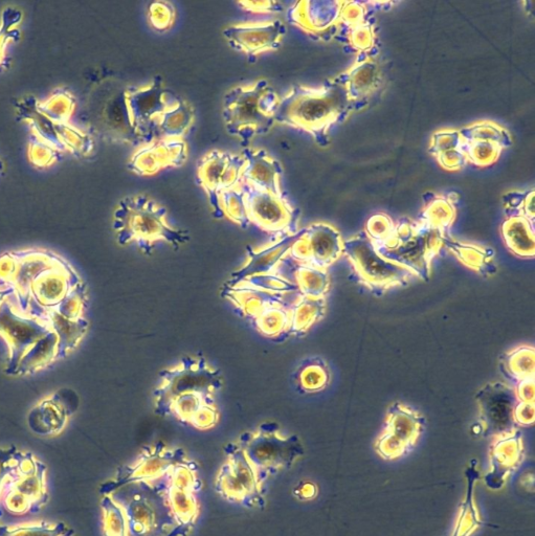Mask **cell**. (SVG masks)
Wrapping results in <instances>:
<instances>
[{"instance_id":"9f6ffc18","label":"cell","mask_w":535,"mask_h":536,"mask_svg":"<svg viewBox=\"0 0 535 536\" xmlns=\"http://www.w3.org/2000/svg\"><path fill=\"white\" fill-rule=\"evenodd\" d=\"M0 170H2V163H0Z\"/></svg>"},{"instance_id":"f5cc1de1","label":"cell","mask_w":535,"mask_h":536,"mask_svg":"<svg viewBox=\"0 0 535 536\" xmlns=\"http://www.w3.org/2000/svg\"><path fill=\"white\" fill-rule=\"evenodd\" d=\"M514 421L516 426L528 428L533 426L535 421V406L529 402L518 401L514 410Z\"/></svg>"},{"instance_id":"52a82bcc","label":"cell","mask_w":535,"mask_h":536,"mask_svg":"<svg viewBox=\"0 0 535 536\" xmlns=\"http://www.w3.org/2000/svg\"><path fill=\"white\" fill-rule=\"evenodd\" d=\"M266 487L278 474L292 468L305 452L299 437L284 436L277 423H262L257 430L233 442Z\"/></svg>"},{"instance_id":"2e32d148","label":"cell","mask_w":535,"mask_h":536,"mask_svg":"<svg viewBox=\"0 0 535 536\" xmlns=\"http://www.w3.org/2000/svg\"><path fill=\"white\" fill-rule=\"evenodd\" d=\"M186 452L180 448L159 442L146 446L133 463L124 466L114 480L102 487V491L128 483H143L151 487L163 486L170 468Z\"/></svg>"},{"instance_id":"74e56055","label":"cell","mask_w":535,"mask_h":536,"mask_svg":"<svg viewBox=\"0 0 535 536\" xmlns=\"http://www.w3.org/2000/svg\"><path fill=\"white\" fill-rule=\"evenodd\" d=\"M296 285L302 296L312 299H325L330 287L327 270L314 266L298 264L295 271Z\"/></svg>"},{"instance_id":"9c48e42d","label":"cell","mask_w":535,"mask_h":536,"mask_svg":"<svg viewBox=\"0 0 535 536\" xmlns=\"http://www.w3.org/2000/svg\"><path fill=\"white\" fill-rule=\"evenodd\" d=\"M44 473L31 454L0 451V510L24 515L43 505Z\"/></svg>"},{"instance_id":"8fae6325","label":"cell","mask_w":535,"mask_h":536,"mask_svg":"<svg viewBox=\"0 0 535 536\" xmlns=\"http://www.w3.org/2000/svg\"><path fill=\"white\" fill-rule=\"evenodd\" d=\"M202 488L197 463L185 453L170 468L163 485V491L173 520V530L169 536H189L199 515L200 505L197 494Z\"/></svg>"},{"instance_id":"7dc6e473","label":"cell","mask_w":535,"mask_h":536,"mask_svg":"<svg viewBox=\"0 0 535 536\" xmlns=\"http://www.w3.org/2000/svg\"><path fill=\"white\" fill-rule=\"evenodd\" d=\"M395 229L393 219L384 213H378L369 218L365 234L378 247L388 241Z\"/></svg>"},{"instance_id":"8992f818","label":"cell","mask_w":535,"mask_h":536,"mask_svg":"<svg viewBox=\"0 0 535 536\" xmlns=\"http://www.w3.org/2000/svg\"><path fill=\"white\" fill-rule=\"evenodd\" d=\"M280 100L266 80L231 89L222 109L230 136L239 139L243 147H249L256 137L265 136L276 124Z\"/></svg>"},{"instance_id":"681fc988","label":"cell","mask_w":535,"mask_h":536,"mask_svg":"<svg viewBox=\"0 0 535 536\" xmlns=\"http://www.w3.org/2000/svg\"><path fill=\"white\" fill-rule=\"evenodd\" d=\"M176 18L174 6L168 2H155L148 8V20L151 27L159 32L172 28Z\"/></svg>"},{"instance_id":"ac0fdd59","label":"cell","mask_w":535,"mask_h":536,"mask_svg":"<svg viewBox=\"0 0 535 536\" xmlns=\"http://www.w3.org/2000/svg\"><path fill=\"white\" fill-rule=\"evenodd\" d=\"M244 165L242 155L221 150L210 151L199 162L197 182L207 193L215 218L219 219L218 195L239 184Z\"/></svg>"},{"instance_id":"e0dca14e","label":"cell","mask_w":535,"mask_h":536,"mask_svg":"<svg viewBox=\"0 0 535 536\" xmlns=\"http://www.w3.org/2000/svg\"><path fill=\"white\" fill-rule=\"evenodd\" d=\"M344 240L340 232L319 222L303 229L288 256L298 264L327 270L343 256Z\"/></svg>"},{"instance_id":"60d3db41","label":"cell","mask_w":535,"mask_h":536,"mask_svg":"<svg viewBox=\"0 0 535 536\" xmlns=\"http://www.w3.org/2000/svg\"><path fill=\"white\" fill-rule=\"evenodd\" d=\"M291 304L267 309L254 320L257 330L266 338L277 339L291 329Z\"/></svg>"},{"instance_id":"f546056e","label":"cell","mask_w":535,"mask_h":536,"mask_svg":"<svg viewBox=\"0 0 535 536\" xmlns=\"http://www.w3.org/2000/svg\"><path fill=\"white\" fill-rule=\"evenodd\" d=\"M443 248L449 250L463 265L483 277L497 273L495 252L474 243L460 242L449 235L444 237Z\"/></svg>"},{"instance_id":"c3c4849f","label":"cell","mask_w":535,"mask_h":536,"mask_svg":"<svg viewBox=\"0 0 535 536\" xmlns=\"http://www.w3.org/2000/svg\"><path fill=\"white\" fill-rule=\"evenodd\" d=\"M241 283L269 290V292L273 293L291 294L299 292L296 283L286 280L279 274L253 276Z\"/></svg>"},{"instance_id":"f1b7e54d","label":"cell","mask_w":535,"mask_h":536,"mask_svg":"<svg viewBox=\"0 0 535 536\" xmlns=\"http://www.w3.org/2000/svg\"><path fill=\"white\" fill-rule=\"evenodd\" d=\"M465 480V496L460 505L451 536H472L484 525L475 500L476 483L480 480L475 460L466 468Z\"/></svg>"},{"instance_id":"44dd1931","label":"cell","mask_w":535,"mask_h":536,"mask_svg":"<svg viewBox=\"0 0 535 536\" xmlns=\"http://www.w3.org/2000/svg\"><path fill=\"white\" fill-rule=\"evenodd\" d=\"M468 164L484 168L494 165L503 150L512 146L511 134L492 121H481L459 130Z\"/></svg>"},{"instance_id":"e575fe53","label":"cell","mask_w":535,"mask_h":536,"mask_svg":"<svg viewBox=\"0 0 535 536\" xmlns=\"http://www.w3.org/2000/svg\"><path fill=\"white\" fill-rule=\"evenodd\" d=\"M326 312V299H312L298 296L291 305V329L289 333L301 335L320 322Z\"/></svg>"},{"instance_id":"d6a6232c","label":"cell","mask_w":535,"mask_h":536,"mask_svg":"<svg viewBox=\"0 0 535 536\" xmlns=\"http://www.w3.org/2000/svg\"><path fill=\"white\" fill-rule=\"evenodd\" d=\"M457 195L451 193L448 195H425V209H423L419 220L432 229H435L445 235L453 226L456 219V200Z\"/></svg>"},{"instance_id":"7402d4cb","label":"cell","mask_w":535,"mask_h":536,"mask_svg":"<svg viewBox=\"0 0 535 536\" xmlns=\"http://www.w3.org/2000/svg\"><path fill=\"white\" fill-rule=\"evenodd\" d=\"M344 4L329 0H305L288 9L287 20L311 38L329 41L339 34Z\"/></svg>"},{"instance_id":"4fadbf2b","label":"cell","mask_w":535,"mask_h":536,"mask_svg":"<svg viewBox=\"0 0 535 536\" xmlns=\"http://www.w3.org/2000/svg\"><path fill=\"white\" fill-rule=\"evenodd\" d=\"M237 188L242 192L245 209L251 225L266 234L279 239L299 232V210L295 209L285 196H278L239 182Z\"/></svg>"},{"instance_id":"d6986e66","label":"cell","mask_w":535,"mask_h":536,"mask_svg":"<svg viewBox=\"0 0 535 536\" xmlns=\"http://www.w3.org/2000/svg\"><path fill=\"white\" fill-rule=\"evenodd\" d=\"M476 400L481 432L485 437L517 429L514 410L519 400L514 388L501 382L489 383L478 392Z\"/></svg>"},{"instance_id":"ab89813d","label":"cell","mask_w":535,"mask_h":536,"mask_svg":"<svg viewBox=\"0 0 535 536\" xmlns=\"http://www.w3.org/2000/svg\"><path fill=\"white\" fill-rule=\"evenodd\" d=\"M36 106L39 113L53 123L66 124L74 114L76 100L68 89L58 88L47 100H37Z\"/></svg>"},{"instance_id":"ee69618b","label":"cell","mask_w":535,"mask_h":536,"mask_svg":"<svg viewBox=\"0 0 535 536\" xmlns=\"http://www.w3.org/2000/svg\"><path fill=\"white\" fill-rule=\"evenodd\" d=\"M506 217H525L534 221V190L512 191L503 196Z\"/></svg>"},{"instance_id":"3957f363","label":"cell","mask_w":535,"mask_h":536,"mask_svg":"<svg viewBox=\"0 0 535 536\" xmlns=\"http://www.w3.org/2000/svg\"><path fill=\"white\" fill-rule=\"evenodd\" d=\"M104 536H169L174 524L163 487L128 483L102 491Z\"/></svg>"},{"instance_id":"bcb514c9","label":"cell","mask_w":535,"mask_h":536,"mask_svg":"<svg viewBox=\"0 0 535 536\" xmlns=\"http://www.w3.org/2000/svg\"><path fill=\"white\" fill-rule=\"evenodd\" d=\"M62 153L56 145L31 134L28 158L36 168H49L54 165Z\"/></svg>"},{"instance_id":"277c9868","label":"cell","mask_w":535,"mask_h":536,"mask_svg":"<svg viewBox=\"0 0 535 536\" xmlns=\"http://www.w3.org/2000/svg\"><path fill=\"white\" fill-rule=\"evenodd\" d=\"M353 109L345 86L333 78L320 87L294 86L279 103L276 123L309 134L318 145L330 144V130L347 120Z\"/></svg>"},{"instance_id":"8d00e7d4","label":"cell","mask_w":535,"mask_h":536,"mask_svg":"<svg viewBox=\"0 0 535 536\" xmlns=\"http://www.w3.org/2000/svg\"><path fill=\"white\" fill-rule=\"evenodd\" d=\"M501 368L510 381L519 383L534 377L535 351L532 346H520L502 356Z\"/></svg>"},{"instance_id":"5b68a950","label":"cell","mask_w":535,"mask_h":536,"mask_svg":"<svg viewBox=\"0 0 535 536\" xmlns=\"http://www.w3.org/2000/svg\"><path fill=\"white\" fill-rule=\"evenodd\" d=\"M113 227L120 245L136 242L146 256L152 255L156 242L165 241L178 250L190 240L188 232L169 226L166 208L144 195L120 201Z\"/></svg>"},{"instance_id":"db71d44e","label":"cell","mask_w":535,"mask_h":536,"mask_svg":"<svg viewBox=\"0 0 535 536\" xmlns=\"http://www.w3.org/2000/svg\"><path fill=\"white\" fill-rule=\"evenodd\" d=\"M517 398L521 402H529V404H534L535 398V389H534V377L524 379V381L519 382L515 389Z\"/></svg>"},{"instance_id":"f35d334b","label":"cell","mask_w":535,"mask_h":536,"mask_svg":"<svg viewBox=\"0 0 535 536\" xmlns=\"http://www.w3.org/2000/svg\"><path fill=\"white\" fill-rule=\"evenodd\" d=\"M296 382L299 389L305 393L321 392L330 383L329 368L319 357H311L298 368Z\"/></svg>"},{"instance_id":"7c38bea8","label":"cell","mask_w":535,"mask_h":536,"mask_svg":"<svg viewBox=\"0 0 535 536\" xmlns=\"http://www.w3.org/2000/svg\"><path fill=\"white\" fill-rule=\"evenodd\" d=\"M226 461L221 465L216 479V493L230 503L247 508H264L266 487L254 469L232 443L225 448Z\"/></svg>"},{"instance_id":"f6af8a7d","label":"cell","mask_w":535,"mask_h":536,"mask_svg":"<svg viewBox=\"0 0 535 536\" xmlns=\"http://www.w3.org/2000/svg\"><path fill=\"white\" fill-rule=\"evenodd\" d=\"M21 19L22 12L17 8L8 7L2 13V20H0V65L7 58L9 44L17 41L20 37L17 26Z\"/></svg>"},{"instance_id":"6da1fadb","label":"cell","mask_w":535,"mask_h":536,"mask_svg":"<svg viewBox=\"0 0 535 536\" xmlns=\"http://www.w3.org/2000/svg\"><path fill=\"white\" fill-rule=\"evenodd\" d=\"M87 329L85 319L66 317L0 281V338L9 349L8 374H32L48 367L75 350Z\"/></svg>"},{"instance_id":"1f68e13d","label":"cell","mask_w":535,"mask_h":536,"mask_svg":"<svg viewBox=\"0 0 535 536\" xmlns=\"http://www.w3.org/2000/svg\"><path fill=\"white\" fill-rule=\"evenodd\" d=\"M501 232L505 247L512 255L521 259L534 258V221L525 217H507Z\"/></svg>"},{"instance_id":"ffe728a7","label":"cell","mask_w":535,"mask_h":536,"mask_svg":"<svg viewBox=\"0 0 535 536\" xmlns=\"http://www.w3.org/2000/svg\"><path fill=\"white\" fill-rule=\"evenodd\" d=\"M286 34L283 21L276 19L261 22H241L224 30L222 35L237 52L250 61L265 53L276 52L282 46Z\"/></svg>"},{"instance_id":"7bdbcfd3","label":"cell","mask_w":535,"mask_h":536,"mask_svg":"<svg viewBox=\"0 0 535 536\" xmlns=\"http://www.w3.org/2000/svg\"><path fill=\"white\" fill-rule=\"evenodd\" d=\"M219 219L227 217L243 230L251 226L242 192L237 188L221 192L217 197Z\"/></svg>"},{"instance_id":"cb8c5ba5","label":"cell","mask_w":535,"mask_h":536,"mask_svg":"<svg viewBox=\"0 0 535 536\" xmlns=\"http://www.w3.org/2000/svg\"><path fill=\"white\" fill-rule=\"evenodd\" d=\"M187 159L188 145L184 139H161L133 153L128 170L139 176H152L168 168H180Z\"/></svg>"},{"instance_id":"ba28073f","label":"cell","mask_w":535,"mask_h":536,"mask_svg":"<svg viewBox=\"0 0 535 536\" xmlns=\"http://www.w3.org/2000/svg\"><path fill=\"white\" fill-rule=\"evenodd\" d=\"M445 236L420 220L405 218L395 223L391 238L375 249L386 260L407 268L416 278L428 282L433 260L443 249Z\"/></svg>"},{"instance_id":"d4e9b609","label":"cell","mask_w":535,"mask_h":536,"mask_svg":"<svg viewBox=\"0 0 535 536\" xmlns=\"http://www.w3.org/2000/svg\"><path fill=\"white\" fill-rule=\"evenodd\" d=\"M337 80L345 86L353 111L365 108L383 85L380 64L370 54H359Z\"/></svg>"},{"instance_id":"9a60e30c","label":"cell","mask_w":535,"mask_h":536,"mask_svg":"<svg viewBox=\"0 0 535 536\" xmlns=\"http://www.w3.org/2000/svg\"><path fill=\"white\" fill-rule=\"evenodd\" d=\"M123 98L129 126L138 138L150 141L158 131L160 117L173 103L167 100L162 77L156 76L147 86L127 89Z\"/></svg>"},{"instance_id":"836d02e7","label":"cell","mask_w":535,"mask_h":536,"mask_svg":"<svg viewBox=\"0 0 535 536\" xmlns=\"http://www.w3.org/2000/svg\"><path fill=\"white\" fill-rule=\"evenodd\" d=\"M195 120L194 109L187 101L176 99L158 121L156 130L162 139H183Z\"/></svg>"},{"instance_id":"b9f144b4","label":"cell","mask_w":535,"mask_h":536,"mask_svg":"<svg viewBox=\"0 0 535 536\" xmlns=\"http://www.w3.org/2000/svg\"><path fill=\"white\" fill-rule=\"evenodd\" d=\"M59 144L63 151H69L78 158L91 155L95 149V143L91 136L76 126L55 124Z\"/></svg>"},{"instance_id":"603a6c76","label":"cell","mask_w":535,"mask_h":536,"mask_svg":"<svg viewBox=\"0 0 535 536\" xmlns=\"http://www.w3.org/2000/svg\"><path fill=\"white\" fill-rule=\"evenodd\" d=\"M525 458L523 436L515 429L494 437L489 449V469L483 477L490 490L502 489Z\"/></svg>"},{"instance_id":"484cf974","label":"cell","mask_w":535,"mask_h":536,"mask_svg":"<svg viewBox=\"0 0 535 536\" xmlns=\"http://www.w3.org/2000/svg\"><path fill=\"white\" fill-rule=\"evenodd\" d=\"M302 230L294 235H288L266 244L265 247L254 249L247 248L248 261L232 274L224 287H232L245 279L259 275L277 274V267L287 258L293 244L300 237Z\"/></svg>"},{"instance_id":"816d5d0a","label":"cell","mask_w":535,"mask_h":536,"mask_svg":"<svg viewBox=\"0 0 535 536\" xmlns=\"http://www.w3.org/2000/svg\"><path fill=\"white\" fill-rule=\"evenodd\" d=\"M244 10L254 14H277L283 11V5L275 0H261V2H238Z\"/></svg>"},{"instance_id":"83f0119b","label":"cell","mask_w":535,"mask_h":536,"mask_svg":"<svg viewBox=\"0 0 535 536\" xmlns=\"http://www.w3.org/2000/svg\"><path fill=\"white\" fill-rule=\"evenodd\" d=\"M287 295L269 292V290L256 288L245 283H239L232 287H222L221 292V296L239 309L244 317L253 321L267 309L291 304L286 299Z\"/></svg>"},{"instance_id":"30bf717a","label":"cell","mask_w":535,"mask_h":536,"mask_svg":"<svg viewBox=\"0 0 535 536\" xmlns=\"http://www.w3.org/2000/svg\"><path fill=\"white\" fill-rule=\"evenodd\" d=\"M343 255L360 282L377 297L394 287L406 286L416 278L407 268L381 256L365 232L344 240Z\"/></svg>"},{"instance_id":"4dcf8cb0","label":"cell","mask_w":535,"mask_h":536,"mask_svg":"<svg viewBox=\"0 0 535 536\" xmlns=\"http://www.w3.org/2000/svg\"><path fill=\"white\" fill-rule=\"evenodd\" d=\"M429 151L445 170L458 171L468 165L459 130L443 129L435 132Z\"/></svg>"},{"instance_id":"11a10c76","label":"cell","mask_w":535,"mask_h":536,"mask_svg":"<svg viewBox=\"0 0 535 536\" xmlns=\"http://www.w3.org/2000/svg\"><path fill=\"white\" fill-rule=\"evenodd\" d=\"M318 494L316 485L312 483H305L296 490V496L301 500H310L315 498Z\"/></svg>"},{"instance_id":"5bb4252c","label":"cell","mask_w":535,"mask_h":536,"mask_svg":"<svg viewBox=\"0 0 535 536\" xmlns=\"http://www.w3.org/2000/svg\"><path fill=\"white\" fill-rule=\"evenodd\" d=\"M423 428L425 418L397 402L388 410L386 427L374 444L375 452L386 461L403 458L414 449Z\"/></svg>"},{"instance_id":"f907efd6","label":"cell","mask_w":535,"mask_h":536,"mask_svg":"<svg viewBox=\"0 0 535 536\" xmlns=\"http://www.w3.org/2000/svg\"><path fill=\"white\" fill-rule=\"evenodd\" d=\"M347 37L353 50L359 54H369L375 42L373 27L369 22L347 29Z\"/></svg>"},{"instance_id":"d590c367","label":"cell","mask_w":535,"mask_h":536,"mask_svg":"<svg viewBox=\"0 0 535 536\" xmlns=\"http://www.w3.org/2000/svg\"><path fill=\"white\" fill-rule=\"evenodd\" d=\"M58 393L44 399L30 414V418H41L42 426L36 431L41 435H54L64 429L69 420V411H66Z\"/></svg>"},{"instance_id":"7a4b0ae2","label":"cell","mask_w":535,"mask_h":536,"mask_svg":"<svg viewBox=\"0 0 535 536\" xmlns=\"http://www.w3.org/2000/svg\"><path fill=\"white\" fill-rule=\"evenodd\" d=\"M153 393L154 413L173 417L198 431L214 429L220 419L216 394L224 387L220 370L203 356H185L160 374Z\"/></svg>"},{"instance_id":"4316f807","label":"cell","mask_w":535,"mask_h":536,"mask_svg":"<svg viewBox=\"0 0 535 536\" xmlns=\"http://www.w3.org/2000/svg\"><path fill=\"white\" fill-rule=\"evenodd\" d=\"M242 158L245 165L241 172L240 182L278 196L284 195L281 189L283 169L273 156L264 149L248 147L243 150Z\"/></svg>"}]
</instances>
